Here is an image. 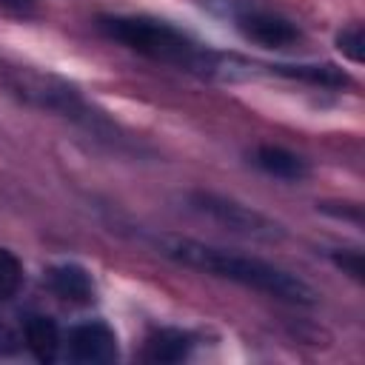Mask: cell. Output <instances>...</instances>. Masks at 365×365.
I'll return each mask as SVG.
<instances>
[{
  "instance_id": "obj_14",
  "label": "cell",
  "mask_w": 365,
  "mask_h": 365,
  "mask_svg": "<svg viewBox=\"0 0 365 365\" xmlns=\"http://www.w3.org/2000/svg\"><path fill=\"white\" fill-rule=\"evenodd\" d=\"M31 3H34V0H0V6H6L9 11H17V14L29 11V9H31Z\"/></svg>"
},
{
  "instance_id": "obj_3",
  "label": "cell",
  "mask_w": 365,
  "mask_h": 365,
  "mask_svg": "<svg viewBox=\"0 0 365 365\" xmlns=\"http://www.w3.org/2000/svg\"><path fill=\"white\" fill-rule=\"evenodd\" d=\"M191 205H194V211H200L208 220L231 228L234 234H242V237H251V240H265V242H277V240L285 237V228L277 220H271L262 211L248 208L237 200H228V197H220V194H211V191H194Z\"/></svg>"
},
{
  "instance_id": "obj_6",
  "label": "cell",
  "mask_w": 365,
  "mask_h": 365,
  "mask_svg": "<svg viewBox=\"0 0 365 365\" xmlns=\"http://www.w3.org/2000/svg\"><path fill=\"white\" fill-rule=\"evenodd\" d=\"M46 282L48 288L66 299V302H74V305H88L97 299V285H94V277L77 265V262H57L46 271Z\"/></svg>"
},
{
  "instance_id": "obj_7",
  "label": "cell",
  "mask_w": 365,
  "mask_h": 365,
  "mask_svg": "<svg viewBox=\"0 0 365 365\" xmlns=\"http://www.w3.org/2000/svg\"><path fill=\"white\" fill-rule=\"evenodd\" d=\"M265 68L268 74H277V77H288V80H299V83H311V86H319V88H342V86H351V77L331 66V63H268V66H259Z\"/></svg>"
},
{
  "instance_id": "obj_10",
  "label": "cell",
  "mask_w": 365,
  "mask_h": 365,
  "mask_svg": "<svg viewBox=\"0 0 365 365\" xmlns=\"http://www.w3.org/2000/svg\"><path fill=\"white\" fill-rule=\"evenodd\" d=\"M23 336H26L29 351H31L40 362H51V359L57 356L60 331H57V322H54L51 317H43V314L26 317V322H23Z\"/></svg>"
},
{
  "instance_id": "obj_11",
  "label": "cell",
  "mask_w": 365,
  "mask_h": 365,
  "mask_svg": "<svg viewBox=\"0 0 365 365\" xmlns=\"http://www.w3.org/2000/svg\"><path fill=\"white\" fill-rule=\"evenodd\" d=\"M20 285H23V262L9 248H0V302L11 299Z\"/></svg>"
},
{
  "instance_id": "obj_9",
  "label": "cell",
  "mask_w": 365,
  "mask_h": 365,
  "mask_svg": "<svg viewBox=\"0 0 365 365\" xmlns=\"http://www.w3.org/2000/svg\"><path fill=\"white\" fill-rule=\"evenodd\" d=\"M191 348H194V336L188 331L160 328L145 339V359L148 362H160V365H171V362L188 359Z\"/></svg>"
},
{
  "instance_id": "obj_4",
  "label": "cell",
  "mask_w": 365,
  "mask_h": 365,
  "mask_svg": "<svg viewBox=\"0 0 365 365\" xmlns=\"http://www.w3.org/2000/svg\"><path fill=\"white\" fill-rule=\"evenodd\" d=\"M237 31L259 48H288L299 40V29L274 11H240L234 17Z\"/></svg>"
},
{
  "instance_id": "obj_5",
  "label": "cell",
  "mask_w": 365,
  "mask_h": 365,
  "mask_svg": "<svg viewBox=\"0 0 365 365\" xmlns=\"http://www.w3.org/2000/svg\"><path fill=\"white\" fill-rule=\"evenodd\" d=\"M68 356L83 365H106L117 359V334L100 322H80L68 334Z\"/></svg>"
},
{
  "instance_id": "obj_1",
  "label": "cell",
  "mask_w": 365,
  "mask_h": 365,
  "mask_svg": "<svg viewBox=\"0 0 365 365\" xmlns=\"http://www.w3.org/2000/svg\"><path fill=\"white\" fill-rule=\"evenodd\" d=\"M157 251L185 268L202 271V274H214L222 279H231L237 285L262 291L268 297L294 302V305H314L317 302V291L297 274L265 262L259 257H248V254H234L228 248L220 245H208L191 237H177V234H163L154 240Z\"/></svg>"
},
{
  "instance_id": "obj_12",
  "label": "cell",
  "mask_w": 365,
  "mask_h": 365,
  "mask_svg": "<svg viewBox=\"0 0 365 365\" xmlns=\"http://www.w3.org/2000/svg\"><path fill=\"white\" fill-rule=\"evenodd\" d=\"M336 48L351 60V63H362L365 57V34H362V23H351L336 34Z\"/></svg>"
},
{
  "instance_id": "obj_8",
  "label": "cell",
  "mask_w": 365,
  "mask_h": 365,
  "mask_svg": "<svg viewBox=\"0 0 365 365\" xmlns=\"http://www.w3.org/2000/svg\"><path fill=\"white\" fill-rule=\"evenodd\" d=\"M254 163H257V168H262L268 177H277V180H285V182H299V180H305L308 177V163L299 157V154H294V151H288V148H282V145H257V151H254Z\"/></svg>"
},
{
  "instance_id": "obj_13",
  "label": "cell",
  "mask_w": 365,
  "mask_h": 365,
  "mask_svg": "<svg viewBox=\"0 0 365 365\" xmlns=\"http://www.w3.org/2000/svg\"><path fill=\"white\" fill-rule=\"evenodd\" d=\"M328 257H331V262H334L342 274H348V277H354L356 282H362V271H365L362 251H356V248H334Z\"/></svg>"
},
{
  "instance_id": "obj_2",
  "label": "cell",
  "mask_w": 365,
  "mask_h": 365,
  "mask_svg": "<svg viewBox=\"0 0 365 365\" xmlns=\"http://www.w3.org/2000/svg\"><path fill=\"white\" fill-rule=\"evenodd\" d=\"M97 29L108 40H114L148 60L214 74L217 54H211L208 48H202L197 40H191L185 31H180L177 26H171L165 20L145 17V14H103V17H97Z\"/></svg>"
}]
</instances>
